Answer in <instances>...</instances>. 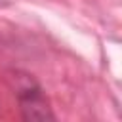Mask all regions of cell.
Segmentation results:
<instances>
[{
    "label": "cell",
    "instance_id": "obj_1",
    "mask_svg": "<svg viewBox=\"0 0 122 122\" xmlns=\"http://www.w3.org/2000/svg\"><path fill=\"white\" fill-rule=\"evenodd\" d=\"M21 109L25 118H30V120L51 118L50 107L40 95V90H25V93H21Z\"/></svg>",
    "mask_w": 122,
    "mask_h": 122
}]
</instances>
